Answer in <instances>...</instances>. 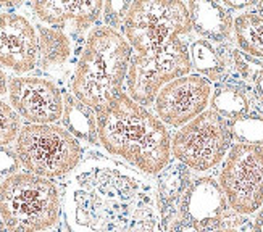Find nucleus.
Returning a JSON list of instances; mask_svg holds the SVG:
<instances>
[{
    "mask_svg": "<svg viewBox=\"0 0 263 232\" xmlns=\"http://www.w3.org/2000/svg\"><path fill=\"white\" fill-rule=\"evenodd\" d=\"M121 29L133 49L128 95L137 103L151 105L165 84L191 74L189 45L181 39L192 31L184 2H133Z\"/></svg>",
    "mask_w": 263,
    "mask_h": 232,
    "instance_id": "nucleus-2",
    "label": "nucleus"
},
{
    "mask_svg": "<svg viewBox=\"0 0 263 232\" xmlns=\"http://www.w3.org/2000/svg\"><path fill=\"white\" fill-rule=\"evenodd\" d=\"M60 190L52 179L16 172L0 182V216L8 232H41L57 226Z\"/></svg>",
    "mask_w": 263,
    "mask_h": 232,
    "instance_id": "nucleus-5",
    "label": "nucleus"
},
{
    "mask_svg": "<svg viewBox=\"0 0 263 232\" xmlns=\"http://www.w3.org/2000/svg\"><path fill=\"white\" fill-rule=\"evenodd\" d=\"M231 137L237 144H250L263 147V113L252 110L242 118L228 121Z\"/></svg>",
    "mask_w": 263,
    "mask_h": 232,
    "instance_id": "nucleus-21",
    "label": "nucleus"
},
{
    "mask_svg": "<svg viewBox=\"0 0 263 232\" xmlns=\"http://www.w3.org/2000/svg\"><path fill=\"white\" fill-rule=\"evenodd\" d=\"M133 49L123 34L105 25L89 31L70 81V94L97 114L123 94Z\"/></svg>",
    "mask_w": 263,
    "mask_h": 232,
    "instance_id": "nucleus-4",
    "label": "nucleus"
},
{
    "mask_svg": "<svg viewBox=\"0 0 263 232\" xmlns=\"http://www.w3.org/2000/svg\"><path fill=\"white\" fill-rule=\"evenodd\" d=\"M10 105L26 124H55L63 116V94L53 81L41 76L8 79Z\"/></svg>",
    "mask_w": 263,
    "mask_h": 232,
    "instance_id": "nucleus-9",
    "label": "nucleus"
},
{
    "mask_svg": "<svg viewBox=\"0 0 263 232\" xmlns=\"http://www.w3.org/2000/svg\"><path fill=\"white\" fill-rule=\"evenodd\" d=\"M39 41V66L47 74H59L66 68L73 56V42L70 36L57 28L37 25Z\"/></svg>",
    "mask_w": 263,
    "mask_h": 232,
    "instance_id": "nucleus-18",
    "label": "nucleus"
},
{
    "mask_svg": "<svg viewBox=\"0 0 263 232\" xmlns=\"http://www.w3.org/2000/svg\"><path fill=\"white\" fill-rule=\"evenodd\" d=\"M192 29L205 41L223 44L230 41L234 32L231 11L216 2H189L186 4Z\"/></svg>",
    "mask_w": 263,
    "mask_h": 232,
    "instance_id": "nucleus-14",
    "label": "nucleus"
},
{
    "mask_svg": "<svg viewBox=\"0 0 263 232\" xmlns=\"http://www.w3.org/2000/svg\"><path fill=\"white\" fill-rule=\"evenodd\" d=\"M32 13L42 25L57 28L60 31H70L73 34H83L92 29L96 21L104 13V2L97 0H71V2H32Z\"/></svg>",
    "mask_w": 263,
    "mask_h": 232,
    "instance_id": "nucleus-13",
    "label": "nucleus"
},
{
    "mask_svg": "<svg viewBox=\"0 0 263 232\" xmlns=\"http://www.w3.org/2000/svg\"><path fill=\"white\" fill-rule=\"evenodd\" d=\"M231 50L223 44H213L205 39H197L189 45V56L192 68L197 69L199 76L207 81L220 83L230 76Z\"/></svg>",
    "mask_w": 263,
    "mask_h": 232,
    "instance_id": "nucleus-17",
    "label": "nucleus"
},
{
    "mask_svg": "<svg viewBox=\"0 0 263 232\" xmlns=\"http://www.w3.org/2000/svg\"><path fill=\"white\" fill-rule=\"evenodd\" d=\"M191 182H192L191 169L178 160H171L157 174L155 200H157L158 216L176 210L182 195L189 189Z\"/></svg>",
    "mask_w": 263,
    "mask_h": 232,
    "instance_id": "nucleus-16",
    "label": "nucleus"
},
{
    "mask_svg": "<svg viewBox=\"0 0 263 232\" xmlns=\"http://www.w3.org/2000/svg\"><path fill=\"white\" fill-rule=\"evenodd\" d=\"M21 163L13 150L0 145V178H8L11 174L20 172Z\"/></svg>",
    "mask_w": 263,
    "mask_h": 232,
    "instance_id": "nucleus-26",
    "label": "nucleus"
},
{
    "mask_svg": "<svg viewBox=\"0 0 263 232\" xmlns=\"http://www.w3.org/2000/svg\"><path fill=\"white\" fill-rule=\"evenodd\" d=\"M62 210L70 232H158L152 184L139 171L100 155L71 172Z\"/></svg>",
    "mask_w": 263,
    "mask_h": 232,
    "instance_id": "nucleus-1",
    "label": "nucleus"
},
{
    "mask_svg": "<svg viewBox=\"0 0 263 232\" xmlns=\"http://www.w3.org/2000/svg\"><path fill=\"white\" fill-rule=\"evenodd\" d=\"M39 63L36 26L16 11H0V66L23 76Z\"/></svg>",
    "mask_w": 263,
    "mask_h": 232,
    "instance_id": "nucleus-11",
    "label": "nucleus"
},
{
    "mask_svg": "<svg viewBox=\"0 0 263 232\" xmlns=\"http://www.w3.org/2000/svg\"><path fill=\"white\" fill-rule=\"evenodd\" d=\"M255 8H257V13L263 18V2H258L255 4Z\"/></svg>",
    "mask_w": 263,
    "mask_h": 232,
    "instance_id": "nucleus-32",
    "label": "nucleus"
},
{
    "mask_svg": "<svg viewBox=\"0 0 263 232\" xmlns=\"http://www.w3.org/2000/svg\"><path fill=\"white\" fill-rule=\"evenodd\" d=\"M254 95L257 97L258 102L263 103V73L255 79V83H254Z\"/></svg>",
    "mask_w": 263,
    "mask_h": 232,
    "instance_id": "nucleus-28",
    "label": "nucleus"
},
{
    "mask_svg": "<svg viewBox=\"0 0 263 232\" xmlns=\"http://www.w3.org/2000/svg\"><path fill=\"white\" fill-rule=\"evenodd\" d=\"M21 131V118L11 108V105L0 100V145L7 147L8 144L16 142V137Z\"/></svg>",
    "mask_w": 263,
    "mask_h": 232,
    "instance_id": "nucleus-23",
    "label": "nucleus"
},
{
    "mask_svg": "<svg viewBox=\"0 0 263 232\" xmlns=\"http://www.w3.org/2000/svg\"><path fill=\"white\" fill-rule=\"evenodd\" d=\"M133 2H105L104 4V21L105 26L111 29L123 28V23L126 20V15L131 8Z\"/></svg>",
    "mask_w": 263,
    "mask_h": 232,
    "instance_id": "nucleus-25",
    "label": "nucleus"
},
{
    "mask_svg": "<svg viewBox=\"0 0 263 232\" xmlns=\"http://www.w3.org/2000/svg\"><path fill=\"white\" fill-rule=\"evenodd\" d=\"M234 37L239 50L263 60V18L257 11H244L234 20Z\"/></svg>",
    "mask_w": 263,
    "mask_h": 232,
    "instance_id": "nucleus-20",
    "label": "nucleus"
},
{
    "mask_svg": "<svg viewBox=\"0 0 263 232\" xmlns=\"http://www.w3.org/2000/svg\"><path fill=\"white\" fill-rule=\"evenodd\" d=\"M218 182L236 215L257 213L263 206V147L233 144L223 161Z\"/></svg>",
    "mask_w": 263,
    "mask_h": 232,
    "instance_id": "nucleus-8",
    "label": "nucleus"
},
{
    "mask_svg": "<svg viewBox=\"0 0 263 232\" xmlns=\"http://www.w3.org/2000/svg\"><path fill=\"white\" fill-rule=\"evenodd\" d=\"M210 81L187 74L165 84L154 100L157 118L166 126L182 127L207 110L212 99Z\"/></svg>",
    "mask_w": 263,
    "mask_h": 232,
    "instance_id": "nucleus-10",
    "label": "nucleus"
},
{
    "mask_svg": "<svg viewBox=\"0 0 263 232\" xmlns=\"http://www.w3.org/2000/svg\"><path fill=\"white\" fill-rule=\"evenodd\" d=\"M178 211L203 232L228 226L231 208L220 182L212 176L194 179L178 205Z\"/></svg>",
    "mask_w": 263,
    "mask_h": 232,
    "instance_id": "nucleus-12",
    "label": "nucleus"
},
{
    "mask_svg": "<svg viewBox=\"0 0 263 232\" xmlns=\"http://www.w3.org/2000/svg\"><path fill=\"white\" fill-rule=\"evenodd\" d=\"M233 137L230 124L213 110H205L197 118L173 134L171 155L194 171H210L230 152Z\"/></svg>",
    "mask_w": 263,
    "mask_h": 232,
    "instance_id": "nucleus-7",
    "label": "nucleus"
},
{
    "mask_svg": "<svg viewBox=\"0 0 263 232\" xmlns=\"http://www.w3.org/2000/svg\"><path fill=\"white\" fill-rule=\"evenodd\" d=\"M212 110L216 111L226 121H234L242 118L252 111V95L246 83L239 78H231V74L216 83L212 99Z\"/></svg>",
    "mask_w": 263,
    "mask_h": 232,
    "instance_id": "nucleus-15",
    "label": "nucleus"
},
{
    "mask_svg": "<svg viewBox=\"0 0 263 232\" xmlns=\"http://www.w3.org/2000/svg\"><path fill=\"white\" fill-rule=\"evenodd\" d=\"M228 10H242V8H249V7H255L254 2H224L223 4Z\"/></svg>",
    "mask_w": 263,
    "mask_h": 232,
    "instance_id": "nucleus-29",
    "label": "nucleus"
},
{
    "mask_svg": "<svg viewBox=\"0 0 263 232\" xmlns=\"http://www.w3.org/2000/svg\"><path fill=\"white\" fill-rule=\"evenodd\" d=\"M0 232H8L5 223H4V219H2V216H0Z\"/></svg>",
    "mask_w": 263,
    "mask_h": 232,
    "instance_id": "nucleus-33",
    "label": "nucleus"
},
{
    "mask_svg": "<svg viewBox=\"0 0 263 232\" xmlns=\"http://www.w3.org/2000/svg\"><path fill=\"white\" fill-rule=\"evenodd\" d=\"M231 65L237 78L242 83H255V79L263 73V60L255 56H250L246 52L233 49L231 50Z\"/></svg>",
    "mask_w": 263,
    "mask_h": 232,
    "instance_id": "nucleus-22",
    "label": "nucleus"
},
{
    "mask_svg": "<svg viewBox=\"0 0 263 232\" xmlns=\"http://www.w3.org/2000/svg\"><path fill=\"white\" fill-rule=\"evenodd\" d=\"M15 153L26 172L60 179L79 166L83 145L62 126L25 124L16 137Z\"/></svg>",
    "mask_w": 263,
    "mask_h": 232,
    "instance_id": "nucleus-6",
    "label": "nucleus"
},
{
    "mask_svg": "<svg viewBox=\"0 0 263 232\" xmlns=\"http://www.w3.org/2000/svg\"><path fill=\"white\" fill-rule=\"evenodd\" d=\"M7 86H8V78L4 69L0 68V95L7 94Z\"/></svg>",
    "mask_w": 263,
    "mask_h": 232,
    "instance_id": "nucleus-30",
    "label": "nucleus"
},
{
    "mask_svg": "<svg viewBox=\"0 0 263 232\" xmlns=\"http://www.w3.org/2000/svg\"><path fill=\"white\" fill-rule=\"evenodd\" d=\"M249 232H263V206L257 211V216L254 219V223L250 224Z\"/></svg>",
    "mask_w": 263,
    "mask_h": 232,
    "instance_id": "nucleus-27",
    "label": "nucleus"
},
{
    "mask_svg": "<svg viewBox=\"0 0 263 232\" xmlns=\"http://www.w3.org/2000/svg\"><path fill=\"white\" fill-rule=\"evenodd\" d=\"M99 142L113 157L134 169L157 176L171 161V136L166 126L126 92L97 114Z\"/></svg>",
    "mask_w": 263,
    "mask_h": 232,
    "instance_id": "nucleus-3",
    "label": "nucleus"
},
{
    "mask_svg": "<svg viewBox=\"0 0 263 232\" xmlns=\"http://www.w3.org/2000/svg\"><path fill=\"white\" fill-rule=\"evenodd\" d=\"M62 123L65 129L74 136L78 141H84L90 145L100 144L97 134V113L73 97L70 92L63 94Z\"/></svg>",
    "mask_w": 263,
    "mask_h": 232,
    "instance_id": "nucleus-19",
    "label": "nucleus"
},
{
    "mask_svg": "<svg viewBox=\"0 0 263 232\" xmlns=\"http://www.w3.org/2000/svg\"><path fill=\"white\" fill-rule=\"evenodd\" d=\"M41 232H50V230H41Z\"/></svg>",
    "mask_w": 263,
    "mask_h": 232,
    "instance_id": "nucleus-34",
    "label": "nucleus"
},
{
    "mask_svg": "<svg viewBox=\"0 0 263 232\" xmlns=\"http://www.w3.org/2000/svg\"><path fill=\"white\" fill-rule=\"evenodd\" d=\"M158 230L160 232H203L197 224L189 221L182 216L178 208L173 211L158 216Z\"/></svg>",
    "mask_w": 263,
    "mask_h": 232,
    "instance_id": "nucleus-24",
    "label": "nucleus"
},
{
    "mask_svg": "<svg viewBox=\"0 0 263 232\" xmlns=\"http://www.w3.org/2000/svg\"><path fill=\"white\" fill-rule=\"evenodd\" d=\"M212 232H239V229L236 226H224V227H220V229H215Z\"/></svg>",
    "mask_w": 263,
    "mask_h": 232,
    "instance_id": "nucleus-31",
    "label": "nucleus"
}]
</instances>
